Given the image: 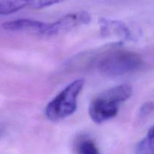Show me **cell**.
Returning <instances> with one entry per match:
<instances>
[{
  "label": "cell",
  "instance_id": "obj_6",
  "mask_svg": "<svg viewBox=\"0 0 154 154\" xmlns=\"http://www.w3.org/2000/svg\"><path fill=\"white\" fill-rule=\"evenodd\" d=\"M101 35L102 36L116 35L123 40H134V35L129 27L122 21L100 18L99 20Z\"/></svg>",
  "mask_w": 154,
  "mask_h": 154
},
{
  "label": "cell",
  "instance_id": "obj_7",
  "mask_svg": "<svg viewBox=\"0 0 154 154\" xmlns=\"http://www.w3.org/2000/svg\"><path fill=\"white\" fill-rule=\"evenodd\" d=\"M25 7L26 0H0V15L10 14Z\"/></svg>",
  "mask_w": 154,
  "mask_h": 154
},
{
  "label": "cell",
  "instance_id": "obj_4",
  "mask_svg": "<svg viewBox=\"0 0 154 154\" xmlns=\"http://www.w3.org/2000/svg\"><path fill=\"white\" fill-rule=\"evenodd\" d=\"M90 20V14L84 11L68 14L56 22L49 23L47 35H54L63 32L69 31L79 26L89 23Z\"/></svg>",
  "mask_w": 154,
  "mask_h": 154
},
{
  "label": "cell",
  "instance_id": "obj_8",
  "mask_svg": "<svg viewBox=\"0 0 154 154\" xmlns=\"http://www.w3.org/2000/svg\"><path fill=\"white\" fill-rule=\"evenodd\" d=\"M153 127L149 129L147 136L138 144L136 147L137 154H153Z\"/></svg>",
  "mask_w": 154,
  "mask_h": 154
},
{
  "label": "cell",
  "instance_id": "obj_2",
  "mask_svg": "<svg viewBox=\"0 0 154 154\" xmlns=\"http://www.w3.org/2000/svg\"><path fill=\"white\" fill-rule=\"evenodd\" d=\"M84 79H77L69 84L57 95L45 108V116L52 122H58L67 118L77 109V101L84 87Z\"/></svg>",
  "mask_w": 154,
  "mask_h": 154
},
{
  "label": "cell",
  "instance_id": "obj_10",
  "mask_svg": "<svg viewBox=\"0 0 154 154\" xmlns=\"http://www.w3.org/2000/svg\"><path fill=\"white\" fill-rule=\"evenodd\" d=\"M66 0H26L27 7L33 9H42Z\"/></svg>",
  "mask_w": 154,
  "mask_h": 154
},
{
  "label": "cell",
  "instance_id": "obj_3",
  "mask_svg": "<svg viewBox=\"0 0 154 154\" xmlns=\"http://www.w3.org/2000/svg\"><path fill=\"white\" fill-rule=\"evenodd\" d=\"M142 65V58L137 53L115 50L105 54L98 63L99 71L107 76L117 77L137 70Z\"/></svg>",
  "mask_w": 154,
  "mask_h": 154
},
{
  "label": "cell",
  "instance_id": "obj_11",
  "mask_svg": "<svg viewBox=\"0 0 154 154\" xmlns=\"http://www.w3.org/2000/svg\"><path fill=\"white\" fill-rule=\"evenodd\" d=\"M153 110V102H146L141 107L139 111V116L141 117H147Z\"/></svg>",
  "mask_w": 154,
  "mask_h": 154
},
{
  "label": "cell",
  "instance_id": "obj_1",
  "mask_svg": "<svg viewBox=\"0 0 154 154\" xmlns=\"http://www.w3.org/2000/svg\"><path fill=\"white\" fill-rule=\"evenodd\" d=\"M132 87L129 84H120L110 88L96 96L89 107V114L98 124L114 118L119 112L120 104L131 97Z\"/></svg>",
  "mask_w": 154,
  "mask_h": 154
},
{
  "label": "cell",
  "instance_id": "obj_5",
  "mask_svg": "<svg viewBox=\"0 0 154 154\" xmlns=\"http://www.w3.org/2000/svg\"><path fill=\"white\" fill-rule=\"evenodd\" d=\"M2 28L8 31H26L47 35L49 23L32 19H17L2 24Z\"/></svg>",
  "mask_w": 154,
  "mask_h": 154
},
{
  "label": "cell",
  "instance_id": "obj_9",
  "mask_svg": "<svg viewBox=\"0 0 154 154\" xmlns=\"http://www.w3.org/2000/svg\"><path fill=\"white\" fill-rule=\"evenodd\" d=\"M77 154H100L94 141L90 138H82L76 145Z\"/></svg>",
  "mask_w": 154,
  "mask_h": 154
}]
</instances>
